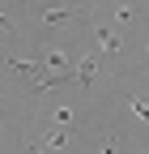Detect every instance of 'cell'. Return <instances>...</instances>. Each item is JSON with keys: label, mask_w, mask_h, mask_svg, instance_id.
<instances>
[{"label": "cell", "mask_w": 149, "mask_h": 154, "mask_svg": "<svg viewBox=\"0 0 149 154\" xmlns=\"http://www.w3.org/2000/svg\"><path fill=\"white\" fill-rule=\"evenodd\" d=\"M98 64H102V56H77L72 73H77V86H81V90H89V86H94V77H98Z\"/></svg>", "instance_id": "1"}, {"label": "cell", "mask_w": 149, "mask_h": 154, "mask_svg": "<svg viewBox=\"0 0 149 154\" xmlns=\"http://www.w3.org/2000/svg\"><path fill=\"white\" fill-rule=\"evenodd\" d=\"M72 64H77V51H64V47L43 56V69H51V73H72Z\"/></svg>", "instance_id": "2"}, {"label": "cell", "mask_w": 149, "mask_h": 154, "mask_svg": "<svg viewBox=\"0 0 149 154\" xmlns=\"http://www.w3.org/2000/svg\"><path fill=\"white\" fill-rule=\"evenodd\" d=\"M77 13H81V9H51V13H43V22H47V26H64V22H72Z\"/></svg>", "instance_id": "3"}, {"label": "cell", "mask_w": 149, "mask_h": 154, "mask_svg": "<svg viewBox=\"0 0 149 154\" xmlns=\"http://www.w3.org/2000/svg\"><path fill=\"white\" fill-rule=\"evenodd\" d=\"M39 146H43V150H64V146H68V133H64V128H51Z\"/></svg>", "instance_id": "4"}, {"label": "cell", "mask_w": 149, "mask_h": 154, "mask_svg": "<svg viewBox=\"0 0 149 154\" xmlns=\"http://www.w3.org/2000/svg\"><path fill=\"white\" fill-rule=\"evenodd\" d=\"M98 47L107 56H119V34H111V30H98Z\"/></svg>", "instance_id": "5"}, {"label": "cell", "mask_w": 149, "mask_h": 154, "mask_svg": "<svg viewBox=\"0 0 149 154\" xmlns=\"http://www.w3.org/2000/svg\"><path fill=\"white\" fill-rule=\"evenodd\" d=\"M51 124L68 128V124H72V107H55V111H51Z\"/></svg>", "instance_id": "6"}, {"label": "cell", "mask_w": 149, "mask_h": 154, "mask_svg": "<svg viewBox=\"0 0 149 154\" xmlns=\"http://www.w3.org/2000/svg\"><path fill=\"white\" fill-rule=\"evenodd\" d=\"M115 22H119V26L132 22V5H119V9H115Z\"/></svg>", "instance_id": "7"}, {"label": "cell", "mask_w": 149, "mask_h": 154, "mask_svg": "<svg viewBox=\"0 0 149 154\" xmlns=\"http://www.w3.org/2000/svg\"><path fill=\"white\" fill-rule=\"evenodd\" d=\"M132 111L141 116V120H145V116H149V103H145V99H132Z\"/></svg>", "instance_id": "8"}, {"label": "cell", "mask_w": 149, "mask_h": 154, "mask_svg": "<svg viewBox=\"0 0 149 154\" xmlns=\"http://www.w3.org/2000/svg\"><path fill=\"white\" fill-rule=\"evenodd\" d=\"M26 154H43V146H26Z\"/></svg>", "instance_id": "9"}, {"label": "cell", "mask_w": 149, "mask_h": 154, "mask_svg": "<svg viewBox=\"0 0 149 154\" xmlns=\"http://www.w3.org/2000/svg\"><path fill=\"white\" fill-rule=\"evenodd\" d=\"M0 30H9V22H4V17H0Z\"/></svg>", "instance_id": "10"}]
</instances>
